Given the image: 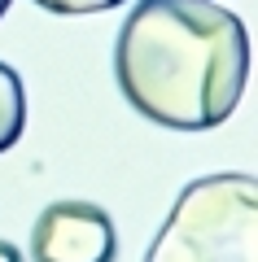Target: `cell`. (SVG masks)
Returning <instances> with one entry per match:
<instances>
[{
	"mask_svg": "<svg viewBox=\"0 0 258 262\" xmlns=\"http://www.w3.org/2000/svg\"><path fill=\"white\" fill-rule=\"evenodd\" d=\"M5 9H9V0H0V18H5Z\"/></svg>",
	"mask_w": 258,
	"mask_h": 262,
	"instance_id": "52a82bcc",
	"label": "cell"
},
{
	"mask_svg": "<svg viewBox=\"0 0 258 262\" xmlns=\"http://www.w3.org/2000/svg\"><path fill=\"white\" fill-rule=\"evenodd\" d=\"M145 262H258V179L241 170L193 179Z\"/></svg>",
	"mask_w": 258,
	"mask_h": 262,
	"instance_id": "7a4b0ae2",
	"label": "cell"
},
{
	"mask_svg": "<svg viewBox=\"0 0 258 262\" xmlns=\"http://www.w3.org/2000/svg\"><path fill=\"white\" fill-rule=\"evenodd\" d=\"M114 219L92 201H53L31 227V262H114Z\"/></svg>",
	"mask_w": 258,
	"mask_h": 262,
	"instance_id": "3957f363",
	"label": "cell"
},
{
	"mask_svg": "<svg viewBox=\"0 0 258 262\" xmlns=\"http://www.w3.org/2000/svg\"><path fill=\"white\" fill-rule=\"evenodd\" d=\"M114 79L149 122L210 131L249 83L245 22L214 0H140L114 44Z\"/></svg>",
	"mask_w": 258,
	"mask_h": 262,
	"instance_id": "6da1fadb",
	"label": "cell"
},
{
	"mask_svg": "<svg viewBox=\"0 0 258 262\" xmlns=\"http://www.w3.org/2000/svg\"><path fill=\"white\" fill-rule=\"evenodd\" d=\"M39 9L48 13H70V18H79V13H101V9H114V5H123V0H35Z\"/></svg>",
	"mask_w": 258,
	"mask_h": 262,
	"instance_id": "5b68a950",
	"label": "cell"
},
{
	"mask_svg": "<svg viewBox=\"0 0 258 262\" xmlns=\"http://www.w3.org/2000/svg\"><path fill=\"white\" fill-rule=\"evenodd\" d=\"M22 127H27V92H22L18 70L0 61V153L18 144Z\"/></svg>",
	"mask_w": 258,
	"mask_h": 262,
	"instance_id": "277c9868",
	"label": "cell"
},
{
	"mask_svg": "<svg viewBox=\"0 0 258 262\" xmlns=\"http://www.w3.org/2000/svg\"><path fill=\"white\" fill-rule=\"evenodd\" d=\"M0 262H22V249L9 241H0Z\"/></svg>",
	"mask_w": 258,
	"mask_h": 262,
	"instance_id": "8992f818",
	"label": "cell"
}]
</instances>
